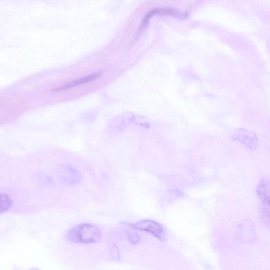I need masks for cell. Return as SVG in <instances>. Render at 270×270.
<instances>
[{
    "label": "cell",
    "mask_w": 270,
    "mask_h": 270,
    "mask_svg": "<svg viewBox=\"0 0 270 270\" xmlns=\"http://www.w3.org/2000/svg\"><path fill=\"white\" fill-rule=\"evenodd\" d=\"M12 206V200L6 193H2L1 195V214L8 211Z\"/></svg>",
    "instance_id": "52a82bcc"
},
{
    "label": "cell",
    "mask_w": 270,
    "mask_h": 270,
    "mask_svg": "<svg viewBox=\"0 0 270 270\" xmlns=\"http://www.w3.org/2000/svg\"><path fill=\"white\" fill-rule=\"evenodd\" d=\"M128 238L132 244L137 245L140 242L141 238L139 234L137 233H129Z\"/></svg>",
    "instance_id": "ba28073f"
},
{
    "label": "cell",
    "mask_w": 270,
    "mask_h": 270,
    "mask_svg": "<svg viewBox=\"0 0 270 270\" xmlns=\"http://www.w3.org/2000/svg\"><path fill=\"white\" fill-rule=\"evenodd\" d=\"M102 72H97L90 75L82 78H80L77 80L74 81V82L70 83L69 84H65L64 85L61 86L59 87L54 89L53 91H64L67 89H70L71 88L75 87L76 86L83 85L86 83L91 82L92 80H96L98 79L102 75Z\"/></svg>",
    "instance_id": "8992f818"
},
{
    "label": "cell",
    "mask_w": 270,
    "mask_h": 270,
    "mask_svg": "<svg viewBox=\"0 0 270 270\" xmlns=\"http://www.w3.org/2000/svg\"><path fill=\"white\" fill-rule=\"evenodd\" d=\"M233 139L244 145L250 151H255L258 145L257 135L253 131L239 129L233 134Z\"/></svg>",
    "instance_id": "3957f363"
},
{
    "label": "cell",
    "mask_w": 270,
    "mask_h": 270,
    "mask_svg": "<svg viewBox=\"0 0 270 270\" xmlns=\"http://www.w3.org/2000/svg\"><path fill=\"white\" fill-rule=\"evenodd\" d=\"M131 226L133 229L150 233L160 240L165 238L163 226L154 221L145 220L132 224Z\"/></svg>",
    "instance_id": "277c9868"
},
{
    "label": "cell",
    "mask_w": 270,
    "mask_h": 270,
    "mask_svg": "<svg viewBox=\"0 0 270 270\" xmlns=\"http://www.w3.org/2000/svg\"><path fill=\"white\" fill-rule=\"evenodd\" d=\"M151 18L154 16H171L181 19H185L188 17L187 12H181L173 8H156L147 13Z\"/></svg>",
    "instance_id": "5b68a950"
},
{
    "label": "cell",
    "mask_w": 270,
    "mask_h": 270,
    "mask_svg": "<svg viewBox=\"0 0 270 270\" xmlns=\"http://www.w3.org/2000/svg\"><path fill=\"white\" fill-rule=\"evenodd\" d=\"M256 192L261 203L262 218L264 221L270 225V181L261 180L256 188Z\"/></svg>",
    "instance_id": "7a4b0ae2"
},
{
    "label": "cell",
    "mask_w": 270,
    "mask_h": 270,
    "mask_svg": "<svg viewBox=\"0 0 270 270\" xmlns=\"http://www.w3.org/2000/svg\"><path fill=\"white\" fill-rule=\"evenodd\" d=\"M65 238L75 244H96L102 238V234L98 228L91 224H82L70 229Z\"/></svg>",
    "instance_id": "6da1fadb"
}]
</instances>
